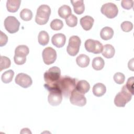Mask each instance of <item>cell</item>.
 <instances>
[{
	"label": "cell",
	"mask_w": 134,
	"mask_h": 134,
	"mask_svg": "<svg viewBox=\"0 0 134 134\" xmlns=\"http://www.w3.org/2000/svg\"><path fill=\"white\" fill-rule=\"evenodd\" d=\"M11 64L10 60L5 56H1L0 59V71H2L4 69H7L10 67Z\"/></svg>",
	"instance_id": "83f0119b"
},
{
	"label": "cell",
	"mask_w": 134,
	"mask_h": 134,
	"mask_svg": "<svg viewBox=\"0 0 134 134\" xmlns=\"http://www.w3.org/2000/svg\"><path fill=\"white\" fill-rule=\"evenodd\" d=\"M94 20L90 16H85L80 19V25L85 30H90L93 25Z\"/></svg>",
	"instance_id": "9a60e30c"
},
{
	"label": "cell",
	"mask_w": 134,
	"mask_h": 134,
	"mask_svg": "<svg viewBox=\"0 0 134 134\" xmlns=\"http://www.w3.org/2000/svg\"><path fill=\"white\" fill-rule=\"evenodd\" d=\"M63 26L62 21L59 19H53L50 23V27L53 30H59Z\"/></svg>",
	"instance_id": "f1b7e54d"
},
{
	"label": "cell",
	"mask_w": 134,
	"mask_h": 134,
	"mask_svg": "<svg viewBox=\"0 0 134 134\" xmlns=\"http://www.w3.org/2000/svg\"><path fill=\"white\" fill-rule=\"evenodd\" d=\"M20 133H31V132L30 131V129L28 128H23L20 131Z\"/></svg>",
	"instance_id": "8d00e7d4"
},
{
	"label": "cell",
	"mask_w": 134,
	"mask_h": 134,
	"mask_svg": "<svg viewBox=\"0 0 134 134\" xmlns=\"http://www.w3.org/2000/svg\"><path fill=\"white\" fill-rule=\"evenodd\" d=\"M5 29L10 34H14L18 31L20 23L14 16L7 17L4 22Z\"/></svg>",
	"instance_id": "52a82bcc"
},
{
	"label": "cell",
	"mask_w": 134,
	"mask_h": 134,
	"mask_svg": "<svg viewBox=\"0 0 134 134\" xmlns=\"http://www.w3.org/2000/svg\"><path fill=\"white\" fill-rule=\"evenodd\" d=\"M90 61V58L84 54H80L76 59V62L77 64L81 68L87 67Z\"/></svg>",
	"instance_id": "7402d4cb"
},
{
	"label": "cell",
	"mask_w": 134,
	"mask_h": 134,
	"mask_svg": "<svg viewBox=\"0 0 134 134\" xmlns=\"http://www.w3.org/2000/svg\"><path fill=\"white\" fill-rule=\"evenodd\" d=\"M101 13L108 18H113L117 16L118 13L117 6L114 3H107L102 5Z\"/></svg>",
	"instance_id": "ba28073f"
},
{
	"label": "cell",
	"mask_w": 134,
	"mask_h": 134,
	"mask_svg": "<svg viewBox=\"0 0 134 134\" xmlns=\"http://www.w3.org/2000/svg\"><path fill=\"white\" fill-rule=\"evenodd\" d=\"M133 58H132L130 60H129V62H128V68L131 70V71H133Z\"/></svg>",
	"instance_id": "d590c367"
},
{
	"label": "cell",
	"mask_w": 134,
	"mask_h": 134,
	"mask_svg": "<svg viewBox=\"0 0 134 134\" xmlns=\"http://www.w3.org/2000/svg\"><path fill=\"white\" fill-rule=\"evenodd\" d=\"M49 93L48 97L49 103L53 106L60 104L62 100V94L57 88H52L49 90Z\"/></svg>",
	"instance_id": "30bf717a"
},
{
	"label": "cell",
	"mask_w": 134,
	"mask_h": 134,
	"mask_svg": "<svg viewBox=\"0 0 134 134\" xmlns=\"http://www.w3.org/2000/svg\"><path fill=\"white\" fill-rule=\"evenodd\" d=\"M42 55L44 63L47 65L53 63L57 57L56 51L52 47H47L44 49Z\"/></svg>",
	"instance_id": "7c38bea8"
},
{
	"label": "cell",
	"mask_w": 134,
	"mask_h": 134,
	"mask_svg": "<svg viewBox=\"0 0 134 134\" xmlns=\"http://www.w3.org/2000/svg\"><path fill=\"white\" fill-rule=\"evenodd\" d=\"M105 65V62L103 59L100 57H95L93 59L92 63L93 68L97 71L102 70Z\"/></svg>",
	"instance_id": "cb8c5ba5"
},
{
	"label": "cell",
	"mask_w": 134,
	"mask_h": 134,
	"mask_svg": "<svg viewBox=\"0 0 134 134\" xmlns=\"http://www.w3.org/2000/svg\"><path fill=\"white\" fill-rule=\"evenodd\" d=\"M75 88L79 92L84 94L89 91L90 89V85L88 82L85 80L78 81Z\"/></svg>",
	"instance_id": "e0dca14e"
},
{
	"label": "cell",
	"mask_w": 134,
	"mask_h": 134,
	"mask_svg": "<svg viewBox=\"0 0 134 134\" xmlns=\"http://www.w3.org/2000/svg\"><path fill=\"white\" fill-rule=\"evenodd\" d=\"M61 76V70L57 66H53L50 68L48 71L44 73V80L46 83L44 87L47 90L53 88Z\"/></svg>",
	"instance_id": "7a4b0ae2"
},
{
	"label": "cell",
	"mask_w": 134,
	"mask_h": 134,
	"mask_svg": "<svg viewBox=\"0 0 134 134\" xmlns=\"http://www.w3.org/2000/svg\"><path fill=\"white\" fill-rule=\"evenodd\" d=\"M29 50L26 45H19L17 46L15 50L14 60L15 63L18 65L24 64L26 61V56L29 54Z\"/></svg>",
	"instance_id": "5b68a950"
},
{
	"label": "cell",
	"mask_w": 134,
	"mask_h": 134,
	"mask_svg": "<svg viewBox=\"0 0 134 134\" xmlns=\"http://www.w3.org/2000/svg\"><path fill=\"white\" fill-rule=\"evenodd\" d=\"M113 35V29L107 26L102 28L100 32V36L101 38L104 40H108L111 39Z\"/></svg>",
	"instance_id": "44dd1931"
},
{
	"label": "cell",
	"mask_w": 134,
	"mask_h": 134,
	"mask_svg": "<svg viewBox=\"0 0 134 134\" xmlns=\"http://www.w3.org/2000/svg\"><path fill=\"white\" fill-rule=\"evenodd\" d=\"M14 72L12 70H9L4 72L1 76V80L4 83H10L14 77Z\"/></svg>",
	"instance_id": "484cf974"
},
{
	"label": "cell",
	"mask_w": 134,
	"mask_h": 134,
	"mask_svg": "<svg viewBox=\"0 0 134 134\" xmlns=\"http://www.w3.org/2000/svg\"><path fill=\"white\" fill-rule=\"evenodd\" d=\"M133 81H134V77L133 76L130 77L128 78L127 83L125 85L128 90L133 95L134 94L133 93Z\"/></svg>",
	"instance_id": "d6a6232c"
},
{
	"label": "cell",
	"mask_w": 134,
	"mask_h": 134,
	"mask_svg": "<svg viewBox=\"0 0 134 134\" xmlns=\"http://www.w3.org/2000/svg\"><path fill=\"white\" fill-rule=\"evenodd\" d=\"M132 95L128 90L126 85H124L120 92L117 94L114 98L115 105L119 107H124L131 99Z\"/></svg>",
	"instance_id": "3957f363"
},
{
	"label": "cell",
	"mask_w": 134,
	"mask_h": 134,
	"mask_svg": "<svg viewBox=\"0 0 134 134\" xmlns=\"http://www.w3.org/2000/svg\"><path fill=\"white\" fill-rule=\"evenodd\" d=\"M0 46L3 47L5 45L8 41V37L3 32L1 31V37H0Z\"/></svg>",
	"instance_id": "e575fe53"
},
{
	"label": "cell",
	"mask_w": 134,
	"mask_h": 134,
	"mask_svg": "<svg viewBox=\"0 0 134 134\" xmlns=\"http://www.w3.org/2000/svg\"><path fill=\"white\" fill-rule=\"evenodd\" d=\"M125 79V76L124 74L121 72H117L114 75V80L115 82L118 84H123Z\"/></svg>",
	"instance_id": "4dcf8cb0"
},
{
	"label": "cell",
	"mask_w": 134,
	"mask_h": 134,
	"mask_svg": "<svg viewBox=\"0 0 134 134\" xmlns=\"http://www.w3.org/2000/svg\"><path fill=\"white\" fill-rule=\"evenodd\" d=\"M121 29L125 32H129L133 28V24L131 22L128 21H125L121 24L120 25Z\"/></svg>",
	"instance_id": "1f68e13d"
},
{
	"label": "cell",
	"mask_w": 134,
	"mask_h": 134,
	"mask_svg": "<svg viewBox=\"0 0 134 134\" xmlns=\"http://www.w3.org/2000/svg\"><path fill=\"white\" fill-rule=\"evenodd\" d=\"M51 14V9L48 5H41L37 10V14L35 17V21L40 25L46 24Z\"/></svg>",
	"instance_id": "277c9868"
},
{
	"label": "cell",
	"mask_w": 134,
	"mask_h": 134,
	"mask_svg": "<svg viewBox=\"0 0 134 134\" xmlns=\"http://www.w3.org/2000/svg\"><path fill=\"white\" fill-rule=\"evenodd\" d=\"M122 7L125 9H130L133 5V1L132 0H122L121 2Z\"/></svg>",
	"instance_id": "836d02e7"
},
{
	"label": "cell",
	"mask_w": 134,
	"mask_h": 134,
	"mask_svg": "<svg viewBox=\"0 0 134 134\" xmlns=\"http://www.w3.org/2000/svg\"><path fill=\"white\" fill-rule=\"evenodd\" d=\"M70 101L73 105L78 106H84L86 103V98L84 94L77 91L75 88L70 96Z\"/></svg>",
	"instance_id": "8fae6325"
},
{
	"label": "cell",
	"mask_w": 134,
	"mask_h": 134,
	"mask_svg": "<svg viewBox=\"0 0 134 134\" xmlns=\"http://www.w3.org/2000/svg\"><path fill=\"white\" fill-rule=\"evenodd\" d=\"M102 52V55L105 58L110 59L114 57L115 53V50L112 45L110 44H106L103 46Z\"/></svg>",
	"instance_id": "ffe728a7"
},
{
	"label": "cell",
	"mask_w": 134,
	"mask_h": 134,
	"mask_svg": "<svg viewBox=\"0 0 134 134\" xmlns=\"http://www.w3.org/2000/svg\"><path fill=\"white\" fill-rule=\"evenodd\" d=\"M71 3L73 6L74 11L76 14L80 15L83 13L85 10V6L83 0H71Z\"/></svg>",
	"instance_id": "ac0fdd59"
},
{
	"label": "cell",
	"mask_w": 134,
	"mask_h": 134,
	"mask_svg": "<svg viewBox=\"0 0 134 134\" xmlns=\"http://www.w3.org/2000/svg\"><path fill=\"white\" fill-rule=\"evenodd\" d=\"M21 3L20 0H8L6 2V8L7 10L10 13L17 12Z\"/></svg>",
	"instance_id": "d6986e66"
},
{
	"label": "cell",
	"mask_w": 134,
	"mask_h": 134,
	"mask_svg": "<svg viewBox=\"0 0 134 134\" xmlns=\"http://www.w3.org/2000/svg\"><path fill=\"white\" fill-rule=\"evenodd\" d=\"M66 37L61 33H58L54 35L51 38L52 43L57 48H61L65 43Z\"/></svg>",
	"instance_id": "5bb4252c"
},
{
	"label": "cell",
	"mask_w": 134,
	"mask_h": 134,
	"mask_svg": "<svg viewBox=\"0 0 134 134\" xmlns=\"http://www.w3.org/2000/svg\"><path fill=\"white\" fill-rule=\"evenodd\" d=\"M15 81L17 84L25 88L30 86L32 83L31 77L24 73L18 74L15 77Z\"/></svg>",
	"instance_id": "4fadbf2b"
},
{
	"label": "cell",
	"mask_w": 134,
	"mask_h": 134,
	"mask_svg": "<svg viewBox=\"0 0 134 134\" xmlns=\"http://www.w3.org/2000/svg\"><path fill=\"white\" fill-rule=\"evenodd\" d=\"M93 93L97 97L102 96L106 91L105 85L101 83L95 84L93 87Z\"/></svg>",
	"instance_id": "2e32d148"
},
{
	"label": "cell",
	"mask_w": 134,
	"mask_h": 134,
	"mask_svg": "<svg viewBox=\"0 0 134 134\" xmlns=\"http://www.w3.org/2000/svg\"><path fill=\"white\" fill-rule=\"evenodd\" d=\"M58 14L61 18L66 19L72 15L71 8L68 5H63L59 8Z\"/></svg>",
	"instance_id": "603a6c76"
},
{
	"label": "cell",
	"mask_w": 134,
	"mask_h": 134,
	"mask_svg": "<svg viewBox=\"0 0 134 134\" xmlns=\"http://www.w3.org/2000/svg\"><path fill=\"white\" fill-rule=\"evenodd\" d=\"M20 17L24 21H29L32 18V13L30 9L24 8L20 12Z\"/></svg>",
	"instance_id": "4316f807"
},
{
	"label": "cell",
	"mask_w": 134,
	"mask_h": 134,
	"mask_svg": "<svg viewBox=\"0 0 134 134\" xmlns=\"http://www.w3.org/2000/svg\"><path fill=\"white\" fill-rule=\"evenodd\" d=\"M81 43V40L78 36H71L69 39V43L66 48L68 53L71 56L76 55L79 51Z\"/></svg>",
	"instance_id": "8992f818"
},
{
	"label": "cell",
	"mask_w": 134,
	"mask_h": 134,
	"mask_svg": "<svg viewBox=\"0 0 134 134\" xmlns=\"http://www.w3.org/2000/svg\"><path fill=\"white\" fill-rule=\"evenodd\" d=\"M86 50L94 54H98L102 52L103 46L98 40L89 39L85 41L84 44Z\"/></svg>",
	"instance_id": "9c48e42d"
},
{
	"label": "cell",
	"mask_w": 134,
	"mask_h": 134,
	"mask_svg": "<svg viewBox=\"0 0 134 134\" xmlns=\"http://www.w3.org/2000/svg\"><path fill=\"white\" fill-rule=\"evenodd\" d=\"M77 82L78 80L76 79L65 75L60 77L53 88H57L61 92L63 96L65 98H69L73 91L76 88Z\"/></svg>",
	"instance_id": "6da1fadb"
},
{
	"label": "cell",
	"mask_w": 134,
	"mask_h": 134,
	"mask_svg": "<svg viewBox=\"0 0 134 134\" xmlns=\"http://www.w3.org/2000/svg\"><path fill=\"white\" fill-rule=\"evenodd\" d=\"M66 25L71 27H74L77 25V18L74 15L72 14L65 19Z\"/></svg>",
	"instance_id": "f546056e"
},
{
	"label": "cell",
	"mask_w": 134,
	"mask_h": 134,
	"mask_svg": "<svg viewBox=\"0 0 134 134\" xmlns=\"http://www.w3.org/2000/svg\"><path fill=\"white\" fill-rule=\"evenodd\" d=\"M38 42L42 46L47 45L49 41V36L47 32L42 30L41 31L38 35Z\"/></svg>",
	"instance_id": "d4e9b609"
}]
</instances>
